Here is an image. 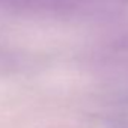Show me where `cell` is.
<instances>
[{"instance_id": "6da1fadb", "label": "cell", "mask_w": 128, "mask_h": 128, "mask_svg": "<svg viewBox=\"0 0 128 128\" xmlns=\"http://www.w3.org/2000/svg\"><path fill=\"white\" fill-rule=\"evenodd\" d=\"M106 5H128V0H0L3 9L24 15L74 14Z\"/></svg>"}]
</instances>
